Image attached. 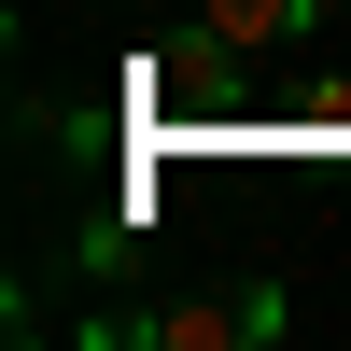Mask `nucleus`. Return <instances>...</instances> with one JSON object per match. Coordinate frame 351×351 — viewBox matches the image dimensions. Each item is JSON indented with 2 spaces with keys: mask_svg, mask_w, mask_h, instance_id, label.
I'll list each match as a JSON object with an SVG mask.
<instances>
[{
  "mask_svg": "<svg viewBox=\"0 0 351 351\" xmlns=\"http://www.w3.org/2000/svg\"><path fill=\"white\" fill-rule=\"evenodd\" d=\"M127 337H169V351H267V337H281V295H267V281L183 295V309H155V324H127Z\"/></svg>",
  "mask_w": 351,
  "mask_h": 351,
  "instance_id": "nucleus-1",
  "label": "nucleus"
}]
</instances>
